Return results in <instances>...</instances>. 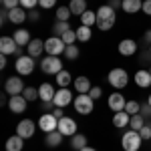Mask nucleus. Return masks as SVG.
Wrapping results in <instances>:
<instances>
[{"label": "nucleus", "instance_id": "obj_5", "mask_svg": "<svg viewBox=\"0 0 151 151\" xmlns=\"http://www.w3.org/2000/svg\"><path fill=\"white\" fill-rule=\"evenodd\" d=\"M14 69H16L18 75H22V77L30 75V73L35 70V58L30 57V55L18 57V58H16V63H14Z\"/></svg>", "mask_w": 151, "mask_h": 151}, {"label": "nucleus", "instance_id": "obj_6", "mask_svg": "<svg viewBox=\"0 0 151 151\" xmlns=\"http://www.w3.org/2000/svg\"><path fill=\"white\" fill-rule=\"evenodd\" d=\"M40 69H42V73H47V75H57V73L63 70V60L58 57L48 55V57H45V60L40 63Z\"/></svg>", "mask_w": 151, "mask_h": 151}, {"label": "nucleus", "instance_id": "obj_2", "mask_svg": "<svg viewBox=\"0 0 151 151\" xmlns=\"http://www.w3.org/2000/svg\"><path fill=\"white\" fill-rule=\"evenodd\" d=\"M141 135L139 131H133V129H129L123 133V137H121V145H123V149L125 151H139L141 149Z\"/></svg>", "mask_w": 151, "mask_h": 151}, {"label": "nucleus", "instance_id": "obj_33", "mask_svg": "<svg viewBox=\"0 0 151 151\" xmlns=\"http://www.w3.org/2000/svg\"><path fill=\"white\" fill-rule=\"evenodd\" d=\"M79 55H81V50H79L77 45H67V48H65V58L67 60H77Z\"/></svg>", "mask_w": 151, "mask_h": 151}, {"label": "nucleus", "instance_id": "obj_13", "mask_svg": "<svg viewBox=\"0 0 151 151\" xmlns=\"http://www.w3.org/2000/svg\"><path fill=\"white\" fill-rule=\"evenodd\" d=\"M18 50V45H16V40L12 38V36H2L0 38V55H14Z\"/></svg>", "mask_w": 151, "mask_h": 151}, {"label": "nucleus", "instance_id": "obj_41", "mask_svg": "<svg viewBox=\"0 0 151 151\" xmlns=\"http://www.w3.org/2000/svg\"><path fill=\"white\" fill-rule=\"evenodd\" d=\"M113 24L115 22H111V20H97V28H99V30H111Z\"/></svg>", "mask_w": 151, "mask_h": 151}, {"label": "nucleus", "instance_id": "obj_43", "mask_svg": "<svg viewBox=\"0 0 151 151\" xmlns=\"http://www.w3.org/2000/svg\"><path fill=\"white\" fill-rule=\"evenodd\" d=\"M141 115L145 117V119L151 117V105L149 103H141Z\"/></svg>", "mask_w": 151, "mask_h": 151}, {"label": "nucleus", "instance_id": "obj_48", "mask_svg": "<svg viewBox=\"0 0 151 151\" xmlns=\"http://www.w3.org/2000/svg\"><path fill=\"white\" fill-rule=\"evenodd\" d=\"M109 6H111V8H121V6H123V0H109Z\"/></svg>", "mask_w": 151, "mask_h": 151}, {"label": "nucleus", "instance_id": "obj_37", "mask_svg": "<svg viewBox=\"0 0 151 151\" xmlns=\"http://www.w3.org/2000/svg\"><path fill=\"white\" fill-rule=\"evenodd\" d=\"M125 111H127L129 115H137V113H141V105L137 103V101H127Z\"/></svg>", "mask_w": 151, "mask_h": 151}, {"label": "nucleus", "instance_id": "obj_22", "mask_svg": "<svg viewBox=\"0 0 151 151\" xmlns=\"http://www.w3.org/2000/svg\"><path fill=\"white\" fill-rule=\"evenodd\" d=\"M12 38L16 40V45H18V47H24V48L28 47V42L32 40V38H30V35H28V30H26V28H18V30H16V32L12 35Z\"/></svg>", "mask_w": 151, "mask_h": 151}, {"label": "nucleus", "instance_id": "obj_21", "mask_svg": "<svg viewBox=\"0 0 151 151\" xmlns=\"http://www.w3.org/2000/svg\"><path fill=\"white\" fill-rule=\"evenodd\" d=\"M129 123H131V115H129L127 111H119V113H115V117H113V125H115L117 129L129 127Z\"/></svg>", "mask_w": 151, "mask_h": 151}, {"label": "nucleus", "instance_id": "obj_50", "mask_svg": "<svg viewBox=\"0 0 151 151\" xmlns=\"http://www.w3.org/2000/svg\"><path fill=\"white\" fill-rule=\"evenodd\" d=\"M6 63H8V60H6V55H0V69H4Z\"/></svg>", "mask_w": 151, "mask_h": 151}, {"label": "nucleus", "instance_id": "obj_7", "mask_svg": "<svg viewBox=\"0 0 151 151\" xmlns=\"http://www.w3.org/2000/svg\"><path fill=\"white\" fill-rule=\"evenodd\" d=\"M38 129L42 133H50V131H57L58 129V119L52 113H42L38 119Z\"/></svg>", "mask_w": 151, "mask_h": 151}, {"label": "nucleus", "instance_id": "obj_46", "mask_svg": "<svg viewBox=\"0 0 151 151\" xmlns=\"http://www.w3.org/2000/svg\"><path fill=\"white\" fill-rule=\"evenodd\" d=\"M141 10L145 12L147 16H151V0H143V8Z\"/></svg>", "mask_w": 151, "mask_h": 151}, {"label": "nucleus", "instance_id": "obj_35", "mask_svg": "<svg viewBox=\"0 0 151 151\" xmlns=\"http://www.w3.org/2000/svg\"><path fill=\"white\" fill-rule=\"evenodd\" d=\"M22 97L28 101V103H32V101H36V99H40V97H38V89H35V87H24Z\"/></svg>", "mask_w": 151, "mask_h": 151}, {"label": "nucleus", "instance_id": "obj_11", "mask_svg": "<svg viewBox=\"0 0 151 151\" xmlns=\"http://www.w3.org/2000/svg\"><path fill=\"white\" fill-rule=\"evenodd\" d=\"M58 131H60L65 137H73V135H77V123H75V119H70V117H63V119H58Z\"/></svg>", "mask_w": 151, "mask_h": 151}, {"label": "nucleus", "instance_id": "obj_40", "mask_svg": "<svg viewBox=\"0 0 151 151\" xmlns=\"http://www.w3.org/2000/svg\"><path fill=\"white\" fill-rule=\"evenodd\" d=\"M0 2H2V8H6V10H12V8L20 6V0H0Z\"/></svg>", "mask_w": 151, "mask_h": 151}, {"label": "nucleus", "instance_id": "obj_8", "mask_svg": "<svg viewBox=\"0 0 151 151\" xmlns=\"http://www.w3.org/2000/svg\"><path fill=\"white\" fill-rule=\"evenodd\" d=\"M36 127H38V123L30 121V119H22V121L16 125V135H20L22 139H30V137L35 135Z\"/></svg>", "mask_w": 151, "mask_h": 151}, {"label": "nucleus", "instance_id": "obj_26", "mask_svg": "<svg viewBox=\"0 0 151 151\" xmlns=\"http://www.w3.org/2000/svg\"><path fill=\"white\" fill-rule=\"evenodd\" d=\"M63 137H65V135H63V133H60V131H50V133H47V145L48 147H58V145H60V143H63Z\"/></svg>", "mask_w": 151, "mask_h": 151}, {"label": "nucleus", "instance_id": "obj_38", "mask_svg": "<svg viewBox=\"0 0 151 151\" xmlns=\"http://www.w3.org/2000/svg\"><path fill=\"white\" fill-rule=\"evenodd\" d=\"M60 38L65 40V45H75V42H77V30H73V28H70V30H67Z\"/></svg>", "mask_w": 151, "mask_h": 151}, {"label": "nucleus", "instance_id": "obj_1", "mask_svg": "<svg viewBox=\"0 0 151 151\" xmlns=\"http://www.w3.org/2000/svg\"><path fill=\"white\" fill-rule=\"evenodd\" d=\"M93 101H95V99L89 93H79V95H77V99L73 101L75 111H77V113H81V115H91V113H93V109H95Z\"/></svg>", "mask_w": 151, "mask_h": 151}, {"label": "nucleus", "instance_id": "obj_53", "mask_svg": "<svg viewBox=\"0 0 151 151\" xmlns=\"http://www.w3.org/2000/svg\"><path fill=\"white\" fill-rule=\"evenodd\" d=\"M147 103H149V105H151V95H149V99H147Z\"/></svg>", "mask_w": 151, "mask_h": 151}, {"label": "nucleus", "instance_id": "obj_15", "mask_svg": "<svg viewBox=\"0 0 151 151\" xmlns=\"http://www.w3.org/2000/svg\"><path fill=\"white\" fill-rule=\"evenodd\" d=\"M97 20H111V22H115L117 20V10L111 8L109 4H103V6L97 10Z\"/></svg>", "mask_w": 151, "mask_h": 151}, {"label": "nucleus", "instance_id": "obj_9", "mask_svg": "<svg viewBox=\"0 0 151 151\" xmlns=\"http://www.w3.org/2000/svg\"><path fill=\"white\" fill-rule=\"evenodd\" d=\"M22 91H24V83H22L20 77H8L6 79V83H4V93L14 97V95H22Z\"/></svg>", "mask_w": 151, "mask_h": 151}, {"label": "nucleus", "instance_id": "obj_14", "mask_svg": "<svg viewBox=\"0 0 151 151\" xmlns=\"http://www.w3.org/2000/svg\"><path fill=\"white\" fill-rule=\"evenodd\" d=\"M119 52H121L123 57H133V55L137 52V42H135L133 38H123V40L119 42Z\"/></svg>", "mask_w": 151, "mask_h": 151}, {"label": "nucleus", "instance_id": "obj_25", "mask_svg": "<svg viewBox=\"0 0 151 151\" xmlns=\"http://www.w3.org/2000/svg\"><path fill=\"white\" fill-rule=\"evenodd\" d=\"M121 8L127 12V14H135V12H139L143 8V2L141 0H123V6Z\"/></svg>", "mask_w": 151, "mask_h": 151}, {"label": "nucleus", "instance_id": "obj_12", "mask_svg": "<svg viewBox=\"0 0 151 151\" xmlns=\"http://www.w3.org/2000/svg\"><path fill=\"white\" fill-rule=\"evenodd\" d=\"M107 105H109V109H111L113 113H119V111H125L127 101H125V97H123L121 93H113V95H109Z\"/></svg>", "mask_w": 151, "mask_h": 151}, {"label": "nucleus", "instance_id": "obj_55", "mask_svg": "<svg viewBox=\"0 0 151 151\" xmlns=\"http://www.w3.org/2000/svg\"><path fill=\"white\" fill-rule=\"evenodd\" d=\"M149 73H151V69H149Z\"/></svg>", "mask_w": 151, "mask_h": 151}, {"label": "nucleus", "instance_id": "obj_3", "mask_svg": "<svg viewBox=\"0 0 151 151\" xmlns=\"http://www.w3.org/2000/svg\"><path fill=\"white\" fill-rule=\"evenodd\" d=\"M107 81L115 89H123V87H127V83H129V75L125 69H113V70H109Z\"/></svg>", "mask_w": 151, "mask_h": 151}, {"label": "nucleus", "instance_id": "obj_52", "mask_svg": "<svg viewBox=\"0 0 151 151\" xmlns=\"http://www.w3.org/2000/svg\"><path fill=\"white\" fill-rule=\"evenodd\" d=\"M81 151H97V149H93V147H89V145H87V147H83Z\"/></svg>", "mask_w": 151, "mask_h": 151}, {"label": "nucleus", "instance_id": "obj_19", "mask_svg": "<svg viewBox=\"0 0 151 151\" xmlns=\"http://www.w3.org/2000/svg\"><path fill=\"white\" fill-rule=\"evenodd\" d=\"M8 20H10L12 24H22L24 20H26V8L16 6V8L8 10Z\"/></svg>", "mask_w": 151, "mask_h": 151}, {"label": "nucleus", "instance_id": "obj_36", "mask_svg": "<svg viewBox=\"0 0 151 151\" xmlns=\"http://www.w3.org/2000/svg\"><path fill=\"white\" fill-rule=\"evenodd\" d=\"M70 8L69 6H58L57 8V20H69L70 18Z\"/></svg>", "mask_w": 151, "mask_h": 151}, {"label": "nucleus", "instance_id": "obj_4", "mask_svg": "<svg viewBox=\"0 0 151 151\" xmlns=\"http://www.w3.org/2000/svg\"><path fill=\"white\" fill-rule=\"evenodd\" d=\"M65 40L60 38V36H50L45 40V52L47 55H52V57H58V55H65Z\"/></svg>", "mask_w": 151, "mask_h": 151}, {"label": "nucleus", "instance_id": "obj_17", "mask_svg": "<svg viewBox=\"0 0 151 151\" xmlns=\"http://www.w3.org/2000/svg\"><path fill=\"white\" fill-rule=\"evenodd\" d=\"M55 89H52V85L50 83H42L40 87H38V97H40V101L42 103H50L52 99H55Z\"/></svg>", "mask_w": 151, "mask_h": 151}, {"label": "nucleus", "instance_id": "obj_27", "mask_svg": "<svg viewBox=\"0 0 151 151\" xmlns=\"http://www.w3.org/2000/svg\"><path fill=\"white\" fill-rule=\"evenodd\" d=\"M73 85H75L77 93H89V91H91V81H89L87 77H77V79L73 81Z\"/></svg>", "mask_w": 151, "mask_h": 151}, {"label": "nucleus", "instance_id": "obj_54", "mask_svg": "<svg viewBox=\"0 0 151 151\" xmlns=\"http://www.w3.org/2000/svg\"><path fill=\"white\" fill-rule=\"evenodd\" d=\"M149 52H151V45H149Z\"/></svg>", "mask_w": 151, "mask_h": 151}, {"label": "nucleus", "instance_id": "obj_42", "mask_svg": "<svg viewBox=\"0 0 151 151\" xmlns=\"http://www.w3.org/2000/svg\"><path fill=\"white\" fill-rule=\"evenodd\" d=\"M36 4H38V0H20V6L26 8V10H32Z\"/></svg>", "mask_w": 151, "mask_h": 151}, {"label": "nucleus", "instance_id": "obj_10", "mask_svg": "<svg viewBox=\"0 0 151 151\" xmlns=\"http://www.w3.org/2000/svg\"><path fill=\"white\" fill-rule=\"evenodd\" d=\"M73 101H75V99H73V93L69 91V87H60L57 93H55V99H52L55 107H67V105H70Z\"/></svg>", "mask_w": 151, "mask_h": 151}, {"label": "nucleus", "instance_id": "obj_18", "mask_svg": "<svg viewBox=\"0 0 151 151\" xmlns=\"http://www.w3.org/2000/svg\"><path fill=\"white\" fill-rule=\"evenodd\" d=\"M26 50H28V55H30L32 58L40 57V55L45 52V40H40V38H32V40L28 42Z\"/></svg>", "mask_w": 151, "mask_h": 151}, {"label": "nucleus", "instance_id": "obj_49", "mask_svg": "<svg viewBox=\"0 0 151 151\" xmlns=\"http://www.w3.org/2000/svg\"><path fill=\"white\" fill-rule=\"evenodd\" d=\"M143 40H145V45H151V28L143 35Z\"/></svg>", "mask_w": 151, "mask_h": 151}, {"label": "nucleus", "instance_id": "obj_51", "mask_svg": "<svg viewBox=\"0 0 151 151\" xmlns=\"http://www.w3.org/2000/svg\"><path fill=\"white\" fill-rule=\"evenodd\" d=\"M30 20H38V12H35V10L30 12Z\"/></svg>", "mask_w": 151, "mask_h": 151}, {"label": "nucleus", "instance_id": "obj_20", "mask_svg": "<svg viewBox=\"0 0 151 151\" xmlns=\"http://www.w3.org/2000/svg\"><path fill=\"white\" fill-rule=\"evenodd\" d=\"M133 79H135V85H137V87H141V89L151 87V73H149V70H143V69L137 70Z\"/></svg>", "mask_w": 151, "mask_h": 151}, {"label": "nucleus", "instance_id": "obj_23", "mask_svg": "<svg viewBox=\"0 0 151 151\" xmlns=\"http://www.w3.org/2000/svg\"><path fill=\"white\" fill-rule=\"evenodd\" d=\"M24 147V139L20 135H12L6 139V151H22Z\"/></svg>", "mask_w": 151, "mask_h": 151}, {"label": "nucleus", "instance_id": "obj_34", "mask_svg": "<svg viewBox=\"0 0 151 151\" xmlns=\"http://www.w3.org/2000/svg\"><path fill=\"white\" fill-rule=\"evenodd\" d=\"M81 24H85V26H93V24H97V12L87 10L81 16Z\"/></svg>", "mask_w": 151, "mask_h": 151}, {"label": "nucleus", "instance_id": "obj_32", "mask_svg": "<svg viewBox=\"0 0 151 151\" xmlns=\"http://www.w3.org/2000/svg\"><path fill=\"white\" fill-rule=\"evenodd\" d=\"M129 127L133 129V131H141V129L145 127V117L137 113V115H131V123H129Z\"/></svg>", "mask_w": 151, "mask_h": 151}, {"label": "nucleus", "instance_id": "obj_29", "mask_svg": "<svg viewBox=\"0 0 151 151\" xmlns=\"http://www.w3.org/2000/svg\"><path fill=\"white\" fill-rule=\"evenodd\" d=\"M67 30H70L69 20H57V22L52 24V32H55L52 36H63Z\"/></svg>", "mask_w": 151, "mask_h": 151}, {"label": "nucleus", "instance_id": "obj_16", "mask_svg": "<svg viewBox=\"0 0 151 151\" xmlns=\"http://www.w3.org/2000/svg\"><path fill=\"white\" fill-rule=\"evenodd\" d=\"M26 99H24L22 95H14L10 97V101H8V109H10L12 113H22L24 109H26Z\"/></svg>", "mask_w": 151, "mask_h": 151}, {"label": "nucleus", "instance_id": "obj_47", "mask_svg": "<svg viewBox=\"0 0 151 151\" xmlns=\"http://www.w3.org/2000/svg\"><path fill=\"white\" fill-rule=\"evenodd\" d=\"M52 115L57 117V119H63V117H65V113H63V107H55V109H52Z\"/></svg>", "mask_w": 151, "mask_h": 151}, {"label": "nucleus", "instance_id": "obj_39", "mask_svg": "<svg viewBox=\"0 0 151 151\" xmlns=\"http://www.w3.org/2000/svg\"><path fill=\"white\" fill-rule=\"evenodd\" d=\"M139 135H141V139H143V141H149L151 139V123H145V127L139 131Z\"/></svg>", "mask_w": 151, "mask_h": 151}, {"label": "nucleus", "instance_id": "obj_28", "mask_svg": "<svg viewBox=\"0 0 151 151\" xmlns=\"http://www.w3.org/2000/svg\"><path fill=\"white\" fill-rule=\"evenodd\" d=\"M55 79H57V85L58 87H69L70 83H73V77H70V73L69 70H60V73H57L55 75Z\"/></svg>", "mask_w": 151, "mask_h": 151}, {"label": "nucleus", "instance_id": "obj_45", "mask_svg": "<svg viewBox=\"0 0 151 151\" xmlns=\"http://www.w3.org/2000/svg\"><path fill=\"white\" fill-rule=\"evenodd\" d=\"M101 93H103V91H101V87H91V91H89V95H91L93 99H99Z\"/></svg>", "mask_w": 151, "mask_h": 151}, {"label": "nucleus", "instance_id": "obj_24", "mask_svg": "<svg viewBox=\"0 0 151 151\" xmlns=\"http://www.w3.org/2000/svg\"><path fill=\"white\" fill-rule=\"evenodd\" d=\"M69 8L75 16H83V14L87 12V0H70Z\"/></svg>", "mask_w": 151, "mask_h": 151}, {"label": "nucleus", "instance_id": "obj_31", "mask_svg": "<svg viewBox=\"0 0 151 151\" xmlns=\"http://www.w3.org/2000/svg\"><path fill=\"white\" fill-rule=\"evenodd\" d=\"M91 35H93L91 26H85V24H81V26L77 28V40H81V42H87V40H91Z\"/></svg>", "mask_w": 151, "mask_h": 151}, {"label": "nucleus", "instance_id": "obj_30", "mask_svg": "<svg viewBox=\"0 0 151 151\" xmlns=\"http://www.w3.org/2000/svg\"><path fill=\"white\" fill-rule=\"evenodd\" d=\"M70 147L77 151H81L83 147H87V137L83 135V133H77V135H73L70 137Z\"/></svg>", "mask_w": 151, "mask_h": 151}, {"label": "nucleus", "instance_id": "obj_44", "mask_svg": "<svg viewBox=\"0 0 151 151\" xmlns=\"http://www.w3.org/2000/svg\"><path fill=\"white\" fill-rule=\"evenodd\" d=\"M38 6L40 8H52V6H57V0H38Z\"/></svg>", "mask_w": 151, "mask_h": 151}]
</instances>
